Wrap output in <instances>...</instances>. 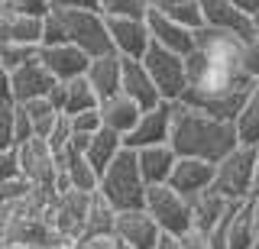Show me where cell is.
<instances>
[{
	"instance_id": "obj_1",
	"label": "cell",
	"mask_w": 259,
	"mask_h": 249,
	"mask_svg": "<svg viewBox=\"0 0 259 249\" xmlns=\"http://www.w3.org/2000/svg\"><path fill=\"white\" fill-rule=\"evenodd\" d=\"M168 146L178 152V159H204V162H221L240 146L233 123L217 117H207L201 110H191L185 104H175L172 120V139Z\"/></svg>"
},
{
	"instance_id": "obj_2",
	"label": "cell",
	"mask_w": 259,
	"mask_h": 249,
	"mask_svg": "<svg viewBox=\"0 0 259 249\" xmlns=\"http://www.w3.org/2000/svg\"><path fill=\"white\" fill-rule=\"evenodd\" d=\"M146 191H149V184H146L143 172H140V159H136L133 149H123L107 165V172L101 175L97 194L107 201L117 214H123V211H143Z\"/></svg>"
},
{
	"instance_id": "obj_3",
	"label": "cell",
	"mask_w": 259,
	"mask_h": 249,
	"mask_svg": "<svg viewBox=\"0 0 259 249\" xmlns=\"http://www.w3.org/2000/svg\"><path fill=\"white\" fill-rule=\"evenodd\" d=\"M52 13H55V17H59V23H62L65 42L78 45V49L88 52L91 59L113 52V45H110V29H107V17H104L101 10H55V7H52Z\"/></svg>"
},
{
	"instance_id": "obj_4",
	"label": "cell",
	"mask_w": 259,
	"mask_h": 249,
	"mask_svg": "<svg viewBox=\"0 0 259 249\" xmlns=\"http://www.w3.org/2000/svg\"><path fill=\"white\" fill-rule=\"evenodd\" d=\"M256 181V146H237L227 159L217 162L214 191L230 204H243L253 197Z\"/></svg>"
},
{
	"instance_id": "obj_5",
	"label": "cell",
	"mask_w": 259,
	"mask_h": 249,
	"mask_svg": "<svg viewBox=\"0 0 259 249\" xmlns=\"http://www.w3.org/2000/svg\"><path fill=\"white\" fill-rule=\"evenodd\" d=\"M91 201L94 194H84V191H62V194H55L52 207H49V217H46V223L55 233V243H78L84 236Z\"/></svg>"
},
{
	"instance_id": "obj_6",
	"label": "cell",
	"mask_w": 259,
	"mask_h": 249,
	"mask_svg": "<svg viewBox=\"0 0 259 249\" xmlns=\"http://www.w3.org/2000/svg\"><path fill=\"white\" fill-rule=\"evenodd\" d=\"M143 65L152 75L162 101L178 104L185 97V91H188V62H185V55L168 52V49H162V45H152V49L143 55Z\"/></svg>"
},
{
	"instance_id": "obj_7",
	"label": "cell",
	"mask_w": 259,
	"mask_h": 249,
	"mask_svg": "<svg viewBox=\"0 0 259 249\" xmlns=\"http://www.w3.org/2000/svg\"><path fill=\"white\" fill-rule=\"evenodd\" d=\"M146 214L159 223L162 233L185 236L191 230V204L185 194H178L172 184H152L146 191Z\"/></svg>"
},
{
	"instance_id": "obj_8",
	"label": "cell",
	"mask_w": 259,
	"mask_h": 249,
	"mask_svg": "<svg viewBox=\"0 0 259 249\" xmlns=\"http://www.w3.org/2000/svg\"><path fill=\"white\" fill-rule=\"evenodd\" d=\"M16 152H20V175L32 188H55V181H59V159H55V152L46 139L32 136L29 142L16 146Z\"/></svg>"
},
{
	"instance_id": "obj_9",
	"label": "cell",
	"mask_w": 259,
	"mask_h": 249,
	"mask_svg": "<svg viewBox=\"0 0 259 249\" xmlns=\"http://www.w3.org/2000/svg\"><path fill=\"white\" fill-rule=\"evenodd\" d=\"M172 120H175V104L162 101L159 107L152 110H143L140 123H136V130L123 136V146L126 149H146V146H162V142L172 139Z\"/></svg>"
},
{
	"instance_id": "obj_10",
	"label": "cell",
	"mask_w": 259,
	"mask_h": 249,
	"mask_svg": "<svg viewBox=\"0 0 259 249\" xmlns=\"http://www.w3.org/2000/svg\"><path fill=\"white\" fill-rule=\"evenodd\" d=\"M110 45L120 59H143L152 49V36H149V23L133 20V17H110Z\"/></svg>"
},
{
	"instance_id": "obj_11",
	"label": "cell",
	"mask_w": 259,
	"mask_h": 249,
	"mask_svg": "<svg viewBox=\"0 0 259 249\" xmlns=\"http://www.w3.org/2000/svg\"><path fill=\"white\" fill-rule=\"evenodd\" d=\"M39 62L52 71L55 81H75V78L88 75V65H91V55L81 52L78 45L62 42V45H39Z\"/></svg>"
},
{
	"instance_id": "obj_12",
	"label": "cell",
	"mask_w": 259,
	"mask_h": 249,
	"mask_svg": "<svg viewBox=\"0 0 259 249\" xmlns=\"http://www.w3.org/2000/svg\"><path fill=\"white\" fill-rule=\"evenodd\" d=\"M55 78L42 62L39 55L26 65H20L13 71V104H29V101H39V97H49L55 91Z\"/></svg>"
},
{
	"instance_id": "obj_13",
	"label": "cell",
	"mask_w": 259,
	"mask_h": 249,
	"mask_svg": "<svg viewBox=\"0 0 259 249\" xmlns=\"http://www.w3.org/2000/svg\"><path fill=\"white\" fill-rule=\"evenodd\" d=\"M113 233H117L120 243H126L130 249H156L159 236H162L159 223L146 214V207H143V211L117 214V227H113Z\"/></svg>"
},
{
	"instance_id": "obj_14",
	"label": "cell",
	"mask_w": 259,
	"mask_h": 249,
	"mask_svg": "<svg viewBox=\"0 0 259 249\" xmlns=\"http://www.w3.org/2000/svg\"><path fill=\"white\" fill-rule=\"evenodd\" d=\"M146 23H149L152 45H162V49H168V52H178V55H185V59L194 52V29L182 26V23H175V20H168L165 13L156 10V7L149 10Z\"/></svg>"
},
{
	"instance_id": "obj_15",
	"label": "cell",
	"mask_w": 259,
	"mask_h": 249,
	"mask_svg": "<svg viewBox=\"0 0 259 249\" xmlns=\"http://www.w3.org/2000/svg\"><path fill=\"white\" fill-rule=\"evenodd\" d=\"M214 175H217L214 162H204V159H178L168 184H172L178 194L194 197V194H201V191L214 188Z\"/></svg>"
},
{
	"instance_id": "obj_16",
	"label": "cell",
	"mask_w": 259,
	"mask_h": 249,
	"mask_svg": "<svg viewBox=\"0 0 259 249\" xmlns=\"http://www.w3.org/2000/svg\"><path fill=\"white\" fill-rule=\"evenodd\" d=\"M49 101H52L55 110L65 114V117H78V114H84V110L101 107V97H97V91L91 87L88 78H75V81L55 84V91L49 94Z\"/></svg>"
},
{
	"instance_id": "obj_17",
	"label": "cell",
	"mask_w": 259,
	"mask_h": 249,
	"mask_svg": "<svg viewBox=\"0 0 259 249\" xmlns=\"http://www.w3.org/2000/svg\"><path fill=\"white\" fill-rule=\"evenodd\" d=\"M120 91L126 94L130 101H136L143 110H152L162 104V94L156 81H152V75L146 71L143 59H123V81H120Z\"/></svg>"
},
{
	"instance_id": "obj_18",
	"label": "cell",
	"mask_w": 259,
	"mask_h": 249,
	"mask_svg": "<svg viewBox=\"0 0 259 249\" xmlns=\"http://www.w3.org/2000/svg\"><path fill=\"white\" fill-rule=\"evenodd\" d=\"M204 4V26L210 29H221V33H233L240 39H253V20L246 17L243 10L230 4V0H201Z\"/></svg>"
},
{
	"instance_id": "obj_19",
	"label": "cell",
	"mask_w": 259,
	"mask_h": 249,
	"mask_svg": "<svg viewBox=\"0 0 259 249\" xmlns=\"http://www.w3.org/2000/svg\"><path fill=\"white\" fill-rule=\"evenodd\" d=\"M59 172L65 184H68L71 191H84V194H97V188H101V175H97V168L88 162L84 152L78 149H65L59 156Z\"/></svg>"
},
{
	"instance_id": "obj_20",
	"label": "cell",
	"mask_w": 259,
	"mask_h": 249,
	"mask_svg": "<svg viewBox=\"0 0 259 249\" xmlns=\"http://www.w3.org/2000/svg\"><path fill=\"white\" fill-rule=\"evenodd\" d=\"M84 78L91 81V87L97 91V97L107 101V97H113V94H120V81H123V59H120L117 52L97 55V59H91Z\"/></svg>"
},
{
	"instance_id": "obj_21",
	"label": "cell",
	"mask_w": 259,
	"mask_h": 249,
	"mask_svg": "<svg viewBox=\"0 0 259 249\" xmlns=\"http://www.w3.org/2000/svg\"><path fill=\"white\" fill-rule=\"evenodd\" d=\"M101 120H104V126L113 133H120V136H130L136 130V123H140V117H143V107L136 101H130L123 91L120 94H113V97L107 101H101Z\"/></svg>"
},
{
	"instance_id": "obj_22",
	"label": "cell",
	"mask_w": 259,
	"mask_h": 249,
	"mask_svg": "<svg viewBox=\"0 0 259 249\" xmlns=\"http://www.w3.org/2000/svg\"><path fill=\"white\" fill-rule=\"evenodd\" d=\"M136 159H140V172L146 184H168L175 172V162H178V152L168 146V142H162V146H146V149H136Z\"/></svg>"
},
{
	"instance_id": "obj_23",
	"label": "cell",
	"mask_w": 259,
	"mask_h": 249,
	"mask_svg": "<svg viewBox=\"0 0 259 249\" xmlns=\"http://www.w3.org/2000/svg\"><path fill=\"white\" fill-rule=\"evenodd\" d=\"M259 246V223L253 211H249V201L230 207V220H227V249H253Z\"/></svg>"
},
{
	"instance_id": "obj_24",
	"label": "cell",
	"mask_w": 259,
	"mask_h": 249,
	"mask_svg": "<svg viewBox=\"0 0 259 249\" xmlns=\"http://www.w3.org/2000/svg\"><path fill=\"white\" fill-rule=\"evenodd\" d=\"M188 204H191V230H201V233H210L230 211V201H224L214 188L188 197Z\"/></svg>"
},
{
	"instance_id": "obj_25",
	"label": "cell",
	"mask_w": 259,
	"mask_h": 249,
	"mask_svg": "<svg viewBox=\"0 0 259 249\" xmlns=\"http://www.w3.org/2000/svg\"><path fill=\"white\" fill-rule=\"evenodd\" d=\"M4 243H16V246H29V249H42L49 243H55V233L49 227L46 220H39V217H20L16 214L10 233H7Z\"/></svg>"
},
{
	"instance_id": "obj_26",
	"label": "cell",
	"mask_w": 259,
	"mask_h": 249,
	"mask_svg": "<svg viewBox=\"0 0 259 249\" xmlns=\"http://www.w3.org/2000/svg\"><path fill=\"white\" fill-rule=\"evenodd\" d=\"M123 149H126V146H123V136L104 126L101 133H94V136H91V142H88L84 156H88V162L97 168V175H104V172H107V165H110Z\"/></svg>"
},
{
	"instance_id": "obj_27",
	"label": "cell",
	"mask_w": 259,
	"mask_h": 249,
	"mask_svg": "<svg viewBox=\"0 0 259 249\" xmlns=\"http://www.w3.org/2000/svg\"><path fill=\"white\" fill-rule=\"evenodd\" d=\"M233 130H237L240 146H259V81L253 84L246 104L240 107L237 120H233Z\"/></svg>"
},
{
	"instance_id": "obj_28",
	"label": "cell",
	"mask_w": 259,
	"mask_h": 249,
	"mask_svg": "<svg viewBox=\"0 0 259 249\" xmlns=\"http://www.w3.org/2000/svg\"><path fill=\"white\" fill-rule=\"evenodd\" d=\"M156 10L165 13L168 20H175V23H182V26L194 29V33L204 26V4H201V0H168V4H159Z\"/></svg>"
},
{
	"instance_id": "obj_29",
	"label": "cell",
	"mask_w": 259,
	"mask_h": 249,
	"mask_svg": "<svg viewBox=\"0 0 259 249\" xmlns=\"http://www.w3.org/2000/svg\"><path fill=\"white\" fill-rule=\"evenodd\" d=\"M23 110H26L29 123H32V133L39 136V139H49V133L55 130V123H59V110H55V104L49 97H39V101H29V104H20Z\"/></svg>"
},
{
	"instance_id": "obj_30",
	"label": "cell",
	"mask_w": 259,
	"mask_h": 249,
	"mask_svg": "<svg viewBox=\"0 0 259 249\" xmlns=\"http://www.w3.org/2000/svg\"><path fill=\"white\" fill-rule=\"evenodd\" d=\"M113 227H117V211H113V207H110L101 194H94L84 233H113Z\"/></svg>"
},
{
	"instance_id": "obj_31",
	"label": "cell",
	"mask_w": 259,
	"mask_h": 249,
	"mask_svg": "<svg viewBox=\"0 0 259 249\" xmlns=\"http://www.w3.org/2000/svg\"><path fill=\"white\" fill-rule=\"evenodd\" d=\"M152 10V0H101V13L104 17H133V20H146Z\"/></svg>"
},
{
	"instance_id": "obj_32",
	"label": "cell",
	"mask_w": 259,
	"mask_h": 249,
	"mask_svg": "<svg viewBox=\"0 0 259 249\" xmlns=\"http://www.w3.org/2000/svg\"><path fill=\"white\" fill-rule=\"evenodd\" d=\"M39 55V49H32V45H20V42H0V65H4L7 71H13L20 68V65H26V62H32Z\"/></svg>"
},
{
	"instance_id": "obj_33",
	"label": "cell",
	"mask_w": 259,
	"mask_h": 249,
	"mask_svg": "<svg viewBox=\"0 0 259 249\" xmlns=\"http://www.w3.org/2000/svg\"><path fill=\"white\" fill-rule=\"evenodd\" d=\"M16 149V114L13 104H0V152Z\"/></svg>"
},
{
	"instance_id": "obj_34",
	"label": "cell",
	"mask_w": 259,
	"mask_h": 249,
	"mask_svg": "<svg viewBox=\"0 0 259 249\" xmlns=\"http://www.w3.org/2000/svg\"><path fill=\"white\" fill-rule=\"evenodd\" d=\"M71 120V133L75 136H94L104 130V120H101V110H84L78 117H68Z\"/></svg>"
},
{
	"instance_id": "obj_35",
	"label": "cell",
	"mask_w": 259,
	"mask_h": 249,
	"mask_svg": "<svg viewBox=\"0 0 259 249\" xmlns=\"http://www.w3.org/2000/svg\"><path fill=\"white\" fill-rule=\"evenodd\" d=\"M240 62H243V71H246L253 81H259V36L243 39V55H240Z\"/></svg>"
},
{
	"instance_id": "obj_36",
	"label": "cell",
	"mask_w": 259,
	"mask_h": 249,
	"mask_svg": "<svg viewBox=\"0 0 259 249\" xmlns=\"http://www.w3.org/2000/svg\"><path fill=\"white\" fill-rule=\"evenodd\" d=\"M32 184L26 178H16V181H0V204H20L23 197L29 194Z\"/></svg>"
},
{
	"instance_id": "obj_37",
	"label": "cell",
	"mask_w": 259,
	"mask_h": 249,
	"mask_svg": "<svg viewBox=\"0 0 259 249\" xmlns=\"http://www.w3.org/2000/svg\"><path fill=\"white\" fill-rule=\"evenodd\" d=\"M16 178H23L20 175V152L16 149L0 152V181H16Z\"/></svg>"
},
{
	"instance_id": "obj_38",
	"label": "cell",
	"mask_w": 259,
	"mask_h": 249,
	"mask_svg": "<svg viewBox=\"0 0 259 249\" xmlns=\"http://www.w3.org/2000/svg\"><path fill=\"white\" fill-rule=\"evenodd\" d=\"M13 114H16V146H23V142H29L36 133H32V123H29L26 110H23L20 104H13Z\"/></svg>"
},
{
	"instance_id": "obj_39",
	"label": "cell",
	"mask_w": 259,
	"mask_h": 249,
	"mask_svg": "<svg viewBox=\"0 0 259 249\" xmlns=\"http://www.w3.org/2000/svg\"><path fill=\"white\" fill-rule=\"evenodd\" d=\"M178 239H182V249H210L207 233H201V230H188L185 236H178Z\"/></svg>"
},
{
	"instance_id": "obj_40",
	"label": "cell",
	"mask_w": 259,
	"mask_h": 249,
	"mask_svg": "<svg viewBox=\"0 0 259 249\" xmlns=\"http://www.w3.org/2000/svg\"><path fill=\"white\" fill-rule=\"evenodd\" d=\"M55 10H101V0H52Z\"/></svg>"
},
{
	"instance_id": "obj_41",
	"label": "cell",
	"mask_w": 259,
	"mask_h": 249,
	"mask_svg": "<svg viewBox=\"0 0 259 249\" xmlns=\"http://www.w3.org/2000/svg\"><path fill=\"white\" fill-rule=\"evenodd\" d=\"M16 220V204H0V243L7 239V233H10Z\"/></svg>"
},
{
	"instance_id": "obj_42",
	"label": "cell",
	"mask_w": 259,
	"mask_h": 249,
	"mask_svg": "<svg viewBox=\"0 0 259 249\" xmlns=\"http://www.w3.org/2000/svg\"><path fill=\"white\" fill-rule=\"evenodd\" d=\"M0 104H13V75L0 65Z\"/></svg>"
},
{
	"instance_id": "obj_43",
	"label": "cell",
	"mask_w": 259,
	"mask_h": 249,
	"mask_svg": "<svg viewBox=\"0 0 259 249\" xmlns=\"http://www.w3.org/2000/svg\"><path fill=\"white\" fill-rule=\"evenodd\" d=\"M230 4L237 7V10H243V13H246L249 20H253L256 13H259V0H230Z\"/></svg>"
},
{
	"instance_id": "obj_44",
	"label": "cell",
	"mask_w": 259,
	"mask_h": 249,
	"mask_svg": "<svg viewBox=\"0 0 259 249\" xmlns=\"http://www.w3.org/2000/svg\"><path fill=\"white\" fill-rule=\"evenodd\" d=\"M156 249H182V239L172 236V233H162L159 243H156Z\"/></svg>"
},
{
	"instance_id": "obj_45",
	"label": "cell",
	"mask_w": 259,
	"mask_h": 249,
	"mask_svg": "<svg viewBox=\"0 0 259 249\" xmlns=\"http://www.w3.org/2000/svg\"><path fill=\"white\" fill-rule=\"evenodd\" d=\"M249 211H253L256 223H259V194H253V197H249Z\"/></svg>"
},
{
	"instance_id": "obj_46",
	"label": "cell",
	"mask_w": 259,
	"mask_h": 249,
	"mask_svg": "<svg viewBox=\"0 0 259 249\" xmlns=\"http://www.w3.org/2000/svg\"><path fill=\"white\" fill-rule=\"evenodd\" d=\"M253 194H259V146H256V181H253Z\"/></svg>"
},
{
	"instance_id": "obj_47",
	"label": "cell",
	"mask_w": 259,
	"mask_h": 249,
	"mask_svg": "<svg viewBox=\"0 0 259 249\" xmlns=\"http://www.w3.org/2000/svg\"><path fill=\"white\" fill-rule=\"evenodd\" d=\"M42 249H75V243H49V246H42Z\"/></svg>"
},
{
	"instance_id": "obj_48",
	"label": "cell",
	"mask_w": 259,
	"mask_h": 249,
	"mask_svg": "<svg viewBox=\"0 0 259 249\" xmlns=\"http://www.w3.org/2000/svg\"><path fill=\"white\" fill-rule=\"evenodd\" d=\"M0 249H29V246H16V243H0Z\"/></svg>"
},
{
	"instance_id": "obj_49",
	"label": "cell",
	"mask_w": 259,
	"mask_h": 249,
	"mask_svg": "<svg viewBox=\"0 0 259 249\" xmlns=\"http://www.w3.org/2000/svg\"><path fill=\"white\" fill-rule=\"evenodd\" d=\"M253 29H256V33H259V13H256V17H253Z\"/></svg>"
},
{
	"instance_id": "obj_50",
	"label": "cell",
	"mask_w": 259,
	"mask_h": 249,
	"mask_svg": "<svg viewBox=\"0 0 259 249\" xmlns=\"http://www.w3.org/2000/svg\"><path fill=\"white\" fill-rule=\"evenodd\" d=\"M159 4H168V0H152V7H159Z\"/></svg>"
},
{
	"instance_id": "obj_51",
	"label": "cell",
	"mask_w": 259,
	"mask_h": 249,
	"mask_svg": "<svg viewBox=\"0 0 259 249\" xmlns=\"http://www.w3.org/2000/svg\"><path fill=\"white\" fill-rule=\"evenodd\" d=\"M253 249H259V246H253Z\"/></svg>"
}]
</instances>
